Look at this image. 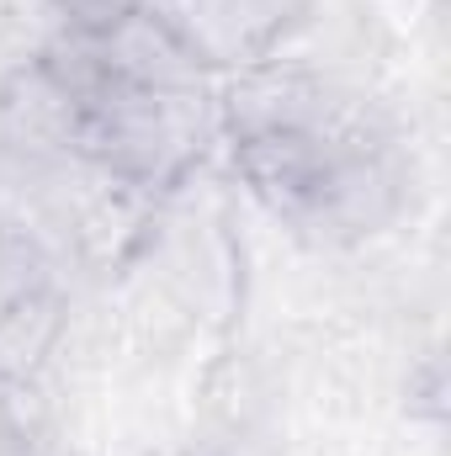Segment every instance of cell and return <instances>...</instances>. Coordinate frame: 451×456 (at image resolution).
Listing matches in <instances>:
<instances>
[{"label":"cell","mask_w":451,"mask_h":456,"mask_svg":"<svg viewBox=\"0 0 451 456\" xmlns=\"http://www.w3.org/2000/svg\"><path fill=\"white\" fill-rule=\"evenodd\" d=\"M53 281V265L43 255V244L16 224H0V314L11 303H21L27 292L48 287Z\"/></svg>","instance_id":"7"},{"label":"cell","mask_w":451,"mask_h":456,"mask_svg":"<svg viewBox=\"0 0 451 456\" xmlns=\"http://www.w3.org/2000/svg\"><path fill=\"white\" fill-rule=\"evenodd\" d=\"M170 32L208 75H244L319 11V0H154Z\"/></svg>","instance_id":"3"},{"label":"cell","mask_w":451,"mask_h":456,"mask_svg":"<svg viewBox=\"0 0 451 456\" xmlns=\"http://www.w3.org/2000/svg\"><path fill=\"white\" fill-rule=\"evenodd\" d=\"M0 138L32 159H70L80 143V107L37 53L0 80Z\"/></svg>","instance_id":"5"},{"label":"cell","mask_w":451,"mask_h":456,"mask_svg":"<svg viewBox=\"0 0 451 456\" xmlns=\"http://www.w3.org/2000/svg\"><path fill=\"white\" fill-rule=\"evenodd\" d=\"M91 48L102 53V64L122 86H138V91H213V75L186 53V43L154 11V0L127 11L107 37H91Z\"/></svg>","instance_id":"4"},{"label":"cell","mask_w":451,"mask_h":456,"mask_svg":"<svg viewBox=\"0 0 451 456\" xmlns=\"http://www.w3.org/2000/svg\"><path fill=\"white\" fill-rule=\"evenodd\" d=\"M228 143L239 181L282 224L319 244L372 239L404 208V170L393 159V138L244 133Z\"/></svg>","instance_id":"1"},{"label":"cell","mask_w":451,"mask_h":456,"mask_svg":"<svg viewBox=\"0 0 451 456\" xmlns=\"http://www.w3.org/2000/svg\"><path fill=\"white\" fill-rule=\"evenodd\" d=\"M144 0H43V11L53 16V37H107L127 11H138Z\"/></svg>","instance_id":"8"},{"label":"cell","mask_w":451,"mask_h":456,"mask_svg":"<svg viewBox=\"0 0 451 456\" xmlns=\"http://www.w3.org/2000/svg\"><path fill=\"white\" fill-rule=\"evenodd\" d=\"M213 133H224L218 91H138L112 80V91L80 112L75 159H91L138 197H165L202 165Z\"/></svg>","instance_id":"2"},{"label":"cell","mask_w":451,"mask_h":456,"mask_svg":"<svg viewBox=\"0 0 451 456\" xmlns=\"http://www.w3.org/2000/svg\"><path fill=\"white\" fill-rule=\"evenodd\" d=\"M64 324H70V303H64L59 281L11 303L0 314V382H32L43 371V361L59 350Z\"/></svg>","instance_id":"6"}]
</instances>
